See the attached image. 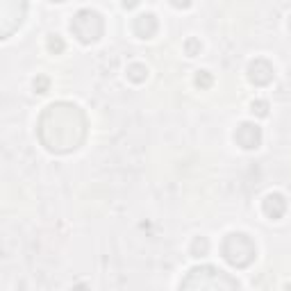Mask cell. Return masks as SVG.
<instances>
[{"instance_id": "cell-1", "label": "cell", "mask_w": 291, "mask_h": 291, "mask_svg": "<svg viewBox=\"0 0 291 291\" xmlns=\"http://www.w3.org/2000/svg\"><path fill=\"white\" fill-rule=\"evenodd\" d=\"M198 84L207 86V84H209V77H207V75H198Z\"/></svg>"}, {"instance_id": "cell-2", "label": "cell", "mask_w": 291, "mask_h": 291, "mask_svg": "<svg viewBox=\"0 0 291 291\" xmlns=\"http://www.w3.org/2000/svg\"><path fill=\"white\" fill-rule=\"evenodd\" d=\"M257 114H262V116L266 114V105L264 103H257Z\"/></svg>"}, {"instance_id": "cell-3", "label": "cell", "mask_w": 291, "mask_h": 291, "mask_svg": "<svg viewBox=\"0 0 291 291\" xmlns=\"http://www.w3.org/2000/svg\"><path fill=\"white\" fill-rule=\"evenodd\" d=\"M50 48H52V50H55V48L61 50V41H50Z\"/></svg>"}]
</instances>
